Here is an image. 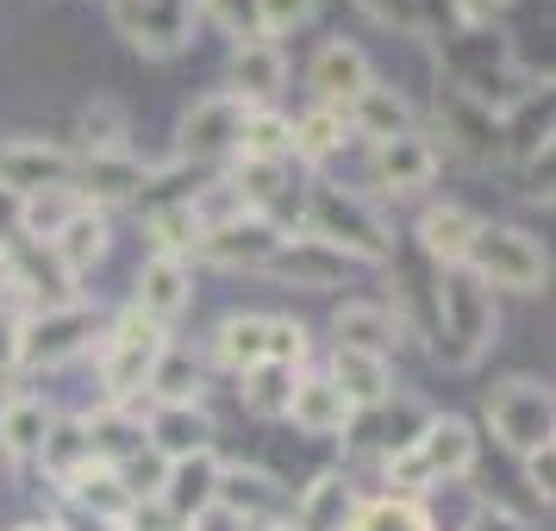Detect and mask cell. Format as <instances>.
<instances>
[{
  "mask_svg": "<svg viewBox=\"0 0 556 531\" xmlns=\"http://www.w3.org/2000/svg\"><path fill=\"white\" fill-rule=\"evenodd\" d=\"M144 163L126 151H106V156H76V176H70V188H76L81 206H94V213H106V206H126L144 194Z\"/></svg>",
  "mask_w": 556,
  "mask_h": 531,
  "instance_id": "12",
  "label": "cell"
},
{
  "mask_svg": "<svg viewBox=\"0 0 556 531\" xmlns=\"http://www.w3.org/2000/svg\"><path fill=\"white\" fill-rule=\"evenodd\" d=\"M76 176V156L63 151V144H45V138H13V144H0V188L7 194H51V188H70Z\"/></svg>",
  "mask_w": 556,
  "mask_h": 531,
  "instance_id": "10",
  "label": "cell"
},
{
  "mask_svg": "<svg viewBox=\"0 0 556 531\" xmlns=\"http://www.w3.org/2000/svg\"><path fill=\"white\" fill-rule=\"evenodd\" d=\"M306 81H313V94H319V106H344L376 81V69H369V56L356 51V45H344V38H331V45H319V56H313V69H306Z\"/></svg>",
  "mask_w": 556,
  "mask_h": 531,
  "instance_id": "15",
  "label": "cell"
},
{
  "mask_svg": "<svg viewBox=\"0 0 556 531\" xmlns=\"http://www.w3.org/2000/svg\"><path fill=\"white\" fill-rule=\"evenodd\" d=\"M188 294H194V288H188V263H176V256H151V263L138 269V301L131 306L151 313L156 326H169L181 306H188Z\"/></svg>",
  "mask_w": 556,
  "mask_h": 531,
  "instance_id": "27",
  "label": "cell"
},
{
  "mask_svg": "<svg viewBox=\"0 0 556 531\" xmlns=\"http://www.w3.org/2000/svg\"><path fill=\"white\" fill-rule=\"evenodd\" d=\"M338 144H344V113H338V106H313L306 119H294L288 156H301V163H326Z\"/></svg>",
  "mask_w": 556,
  "mask_h": 531,
  "instance_id": "38",
  "label": "cell"
},
{
  "mask_svg": "<svg viewBox=\"0 0 556 531\" xmlns=\"http://www.w3.org/2000/svg\"><path fill=\"white\" fill-rule=\"evenodd\" d=\"M469 531H526L513 513H501V506H481L476 519H469Z\"/></svg>",
  "mask_w": 556,
  "mask_h": 531,
  "instance_id": "51",
  "label": "cell"
},
{
  "mask_svg": "<svg viewBox=\"0 0 556 531\" xmlns=\"http://www.w3.org/2000/svg\"><path fill=\"white\" fill-rule=\"evenodd\" d=\"M476 231H481V219L469 206L444 201V206H426V213H419V231H413V238H419V256H431L438 269H463Z\"/></svg>",
  "mask_w": 556,
  "mask_h": 531,
  "instance_id": "18",
  "label": "cell"
},
{
  "mask_svg": "<svg viewBox=\"0 0 556 531\" xmlns=\"http://www.w3.org/2000/svg\"><path fill=\"white\" fill-rule=\"evenodd\" d=\"M169 351V326H156L151 313H119V326L106 331V351H101V381H106V401L131 406L151 381L156 356Z\"/></svg>",
  "mask_w": 556,
  "mask_h": 531,
  "instance_id": "4",
  "label": "cell"
},
{
  "mask_svg": "<svg viewBox=\"0 0 556 531\" xmlns=\"http://www.w3.org/2000/svg\"><path fill=\"white\" fill-rule=\"evenodd\" d=\"M344 131L369 138V144H388V138L413 131V106H406L401 88H381V81H369V88L344 106Z\"/></svg>",
  "mask_w": 556,
  "mask_h": 531,
  "instance_id": "25",
  "label": "cell"
},
{
  "mask_svg": "<svg viewBox=\"0 0 556 531\" xmlns=\"http://www.w3.org/2000/svg\"><path fill=\"white\" fill-rule=\"evenodd\" d=\"M144 226H151L156 256H176V263H188L194 244H201V219H194V206H151Z\"/></svg>",
  "mask_w": 556,
  "mask_h": 531,
  "instance_id": "37",
  "label": "cell"
},
{
  "mask_svg": "<svg viewBox=\"0 0 556 531\" xmlns=\"http://www.w3.org/2000/svg\"><path fill=\"white\" fill-rule=\"evenodd\" d=\"M526 481H531V494L551 506V488H556V456H551V444L526 451Z\"/></svg>",
  "mask_w": 556,
  "mask_h": 531,
  "instance_id": "47",
  "label": "cell"
},
{
  "mask_svg": "<svg viewBox=\"0 0 556 531\" xmlns=\"http://www.w3.org/2000/svg\"><path fill=\"white\" fill-rule=\"evenodd\" d=\"M356 7L388 31H419V0H356Z\"/></svg>",
  "mask_w": 556,
  "mask_h": 531,
  "instance_id": "46",
  "label": "cell"
},
{
  "mask_svg": "<svg viewBox=\"0 0 556 531\" xmlns=\"http://www.w3.org/2000/svg\"><path fill=\"white\" fill-rule=\"evenodd\" d=\"M331 388L344 394V401L363 413V406H388L394 401V369H388V356H369V351H331Z\"/></svg>",
  "mask_w": 556,
  "mask_h": 531,
  "instance_id": "22",
  "label": "cell"
},
{
  "mask_svg": "<svg viewBox=\"0 0 556 531\" xmlns=\"http://www.w3.org/2000/svg\"><path fill=\"white\" fill-rule=\"evenodd\" d=\"M488 426L501 438L506 451H538V444H551L556 431V406H551V388L538 376H506L488 388Z\"/></svg>",
  "mask_w": 556,
  "mask_h": 531,
  "instance_id": "5",
  "label": "cell"
},
{
  "mask_svg": "<svg viewBox=\"0 0 556 531\" xmlns=\"http://www.w3.org/2000/svg\"><path fill=\"white\" fill-rule=\"evenodd\" d=\"M263 313H231V319H219V331H213V356L226 363L231 376H244V369H256L263 363Z\"/></svg>",
  "mask_w": 556,
  "mask_h": 531,
  "instance_id": "33",
  "label": "cell"
},
{
  "mask_svg": "<svg viewBox=\"0 0 556 531\" xmlns=\"http://www.w3.org/2000/svg\"><path fill=\"white\" fill-rule=\"evenodd\" d=\"M451 7H456V26H463V31L494 26V20L506 13V0H451Z\"/></svg>",
  "mask_w": 556,
  "mask_h": 531,
  "instance_id": "48",
  "label": "cell"
},
{
  "mask_svg": "<svg viewBox=\"0 0 556 531\" xmlns=\"http://www.w3.org/2000/svg\"><path fill=\"white\" fill-rule=\"evenodd\" d=\"M219 456L201 451V456H181V463H169L163 469V488H156V501L176 513L181 526H194V519H206L213 513V494H219Z\"/></svg>",
  "mask_w": 556,
  "mask_h": 531,
  "instance_id": "14",
  "label": "cell"
},
{
  "mask_svg": "<svg viewBox=\"0 0 556 531\" xmlns=\"http://www.w3.org/2000/svg\"><path fill=\"white\" fill-rule=\"evenodd\" d=\"M313 13H319V0H256V38H288V31L313 26Z\"/></svg>",
  "mask_w": 556,
  "mask_h": 531,
  "instance_id": "42",
  "label": "cell"
},
{
  "mask_svg": "<svg viewBox=\"0 0 556 531\" xmlns=\"http://www.w3.org/2000/svg\"><path fill=\"white\" fill-rule=\"evenodd\" d=\"M51 406L45 401H31V394H7L0 401V451L7 456H38V444H45V431H51Z\"/></svg>",
  "mask_w": 556,
  "mask_h": 531,
  "instance_id": "30",
  "label": "cell"
},
{
  "mask_svg": "<svg viewBox=\"0 0 556 531\" xmlns=\"http://www.w3.org/2000/svg\"><path fill=\"white\" fill-rule=\"evenodd\" d=\"M244 406L251 413H288V394H294V369H276V363H256V369H244Z\"/></svg>",
  "mask_w": 556,
  "mask_h": 531,
  "instance_id": "40",
  "label": "cell"
},
{
  "mask_svg": "<svg viewBox=\"0 0 556 531\" xmlns=\"http://www.w3.org/2000/svg\"><path fill=\"white\" fill-rule=\"evenodd\" d=\"M13 238H20V194H7V188H0V251H7Z\"/></svg>",
  "mask_w": 556,
  "mask_h": 531,
  "instance_id": "50",
  "label": "cell"
},
{
  "mask_svg": "<svg viewBox=\"0 0 556 531\" xmlns=\"http://www.w3.org/2000/svg\"><path fill=\"white\" fill-rule=\"evenodd\" d=\"M206 438H213V419L201 406H151V426H144V451H156L163 463H181V456H201Z\"/></svg>",
  "mask_w": 556,
  "mask_h": 531,
  "instance_id": "23",
  "label": "cell"
},
{
  "mask_svg": "<svg viewBox=\"0 0 556 531\" xmlns=\"http://www.w3.org/2000/svg\"><path fill=\"white\" fill-rule=\"evenodd\" d=\"M494 331H501L494 294L469 269H444L438 288H431V344H438V356L451 369H476L488 344H494Z\"/></svg>",
  "mask_w": 556,
  "mask_h": 531,
  "instance_id": "1",
  "label": "cell"
},
{
  "mask_svg": "<svg viewBox=\"0 0 556 531\" xmlns=\"http://www.w3.org/2000/svg\"><path fill=\"white\" fill-rule=\"evenodd\" d=\"M7 369H20V319L13 313H0V376Z\"/></svg>",
  "mask_w": 556,
  "mask_h": 531,
  "instance_id": "49",
  "label": "cell"
},
{
  "mask_svg": "<svg viewBox=\"0 0 556 531\" xmlns=\"http://www.w3.org/2000/svg\"><path fill=\"white\" fill-rule=\"evenodd\" d=\"M413 456L426 463V476H431V481L469 476V469H476V431L463 426V419H444V413H431L426 426H419V438H413Z\"/></svg>",
  "mask_w": 556,
  "mask_h": 531,
  "instance_id": "20",
  "label": "cell"
},
{
  "mask_svg": "<svg viewBox=\"0 0 556 531\" xmlns=\"http://www.w3.org/2000/svg\"><path fill=\"white\" fill-rule=\"evenodd\" d=\"M344 269H351V256H338L331 244H319V238H281V251L269 256V276L288 281V288H306V294L338 288Z\"/></svg>",
  "mask_w": 556,
  "mask_h": 531,
  "instance_id": "16",
  "label": "cell"
},
{
  "mask_svg": "<svg viewBox=\"0 0 556 531\" xmlns=\"http://www.w3.org/2000/svg\"><path fill=\"white\" fill-rule=\"evenodd\" d=\"M351 519H356V494H351V481L331 469V476H319L294 501V519L288 526L294 531H351Z\"/></svg>",
  "mask_w": 556,
  "mask_h": 531,
  "instance_id": "26",
  "label": "cell"
},
{
  "mask_svg": "<svg viewBox=\"0 0 556 531\" xmlns=\"http://www.w3.org/2000/svg\"><path fill=\"white\" fill-rule=\"evenodd\" d=\"M51 256L70 269V276H81L88 263H101L106 256V213H94V206H76V219L51 238Z\"/></svg>",
  "mask_w": 556,
  "mask_h": 531,
  "instance_id": "31",
  "label": "cell"
},
{
  "mask_svg": "<svg viewBox=\"0 0 556 531\" xmlns=\"http://www.w3.org/2000/svg\"><path fill=\"white\" fill-rule=\"evenodd\" d=\"M281 81H288V56H281V45L251 38V45L231 51V88L226 94H238L244 106H263L269 94H281Z\"/></svg>",
  "mask_w": 556,
  "mask_h": 531,
  "instance_id": "24",
  "label": "cell"
},
{
  "mask_svg": "<svg viewBox=\"0 0 556 531\" xmlns=\"http://www.w3.org/2000/svg\"><path fill=\"white\" fill-rule=\"evenodd\" d=\"M351 531H431V513L419 501H369V506H356V519Z\"/></svg>",
  "mask_w": 556,
  "mask_h": 531,
  "instance_id": "39",
  "label": "cell"
},
{
  "mask_svg": "<svg viewBox=\"0 0 556 531\" xmlns=\"http://www.w3.org/2000/svg\"><path fill=\"white\" fill-rule=\"evenodd\" d=\"M0 281L20 288L31 301V313H56V306H76V276L51 256V244H31V238H13L0 251Z\"/></svg>",
  "mask_w": 556,
  "mask_h": 531,
  "instance_id": "7",
  "label": "cell"
},
{
  "mask_svg": "<svg viewBox=\"0 0 556 531\" xmlns=\"http://www.w3.org/2000/svg\"><path fill=\"white\" fill-rule=\"evenodd\" d=\"M106 151H126V113H119V101H88V113H81V156H106Z\"/></svg>",
  "mask_w": 556,
  "mask_h": 531,
  "instance_id": "41",
  "label": "cell"
},
{
  "mask_svg": "<svg viewBox=\"0 0 556 531\" xmlns=\"http://www.w3.org/2000/svg\"><path fill=\"white\" fill-rule=\"evenodd\" d=\"M213 513H226L231 526L244 531H263L276 526L281 513V488L269 476H244V469H219V494H213Z\"/></svg>",
  "mask_w": 556,
  "mask_h": 531,
  "instance_id": "19",
  "label": "cell"
},
{
  "mask_svg": "<svg viewBox=\"0 0 556 531\" xmlns=\"http://www.w3.org/2000/svg\"><path fill=\"white\" fill-rule=\"evenodd\" d=\"M20 531H56V526H20Z\"/></svg>",
  "mask_w": 556,
  "mask_h": 531,
  "instance_id": "53",
  "label": "cell"
},
{
  "mask_svg": "<svg viewBox=\"0 0 556 531\" xmlns=\"http://www.w3.org/2000/svg\"><path fill=\"white\" fill-rule=\"evenodd\" d=\"M431 176H438V144L426 131H401V138L376 144V181L388 194H419V188H431Z\"/></svg>",
  "mask_w": 556,
  "mask_h": 531,
  "instance_id": "17",
  "label": "cell"
},
{
  "mask_svg": "<svg viewBox=\"0 0 556 531\" xmlns=\"http://www.w3.org/2000/svg\"><path fill=\"white\" fill-rule=\"evenodd\" d=\"M194 13L201 0H113V26L144 56H176L194 38Z\"/></svg>",
  "mask_w": 556,
  "mask_h": 531,
  "instance_id": "8",
  "label": "cell"
},
{
  "mask_svg": "<svg viewBox=\"0 0 556 531\" xmlns=\"http://www.w3.org/2000/svg\"><path fill=\"white\" fill-rule=\"evenodd\" d=\"M463 269H469L488 294H494V288H506V294H538V288L551 281V256H544V244L519 226H481L469 256H463Z\"/></svg>",
  "mask_w": 556,
  "mask_h": 531,
  "instance_id": "3",
  "label": "cell"
},
{
  "mask_svg": "<svg viewBox=\"0 0 556 531\" xmlns=\"http://www.w3.org/2000/svg\"><path fill=\"white\" fill-rule=\"evenodd\" d=\"M244 113H251V106L238 101V94H206V101H194L188 113H181V126H176V156H181V163L213 169L219 156L238 151Z\"/></svg>",
  "mask_w": 556,
  "mask_h": 531,
  "instance_id": "6",
  "label": "cell"
},
{
  "mask_svg": "<svg viewBox=\"0 0 556 531\" xmlns=\"http://www.w3.org/2000/svg\"><path fill=\"white\" fill-rule=\"evenodd\" d=\"M63 488H70V501L88 506V513H94V519H106V526H119V519H126V506H131L119 469H113V463H101V456H94V463H81Z\"/></svg>",
  "mask_w": 556,
  "mask_h": 531,
  "instance_id": "28",
  "label": "cell"
},
{
  "mask_svg": "<svg viewBox=\"0 0 556 531\" xmlns=\"http://www.w3.org/2000/svg\"><path fill=\"white\" fill-rule=\"evenodd\" d=\"M263 531H294V526H288V519H276V526H263Z\"/></svg>",
  "mask_w": 556,
  "mask_h": 531,
  "instance_id": "52",
  "label": "cell"
},
{
  "mask_svg": "<svg viewBox=\"0 0 556 531\" xmlns=\"http://www.w3.org/2000/svg\"><path fill=\"white\" fill-rule=\"evenodd\" d=\"M201 13L226 31V38H238V45L256 38V0H201Z\"/></svg>",
  "mask_w": 556,
  "mask_h": 531,
  "instance_id": "44",
  "label": "cell"
},
{
  "mask_svg": "<svg viewBox=\"0 0 556 531\" xmlns=\"http://www.w3.org/2000/svg\"><path fill=\"white\" fill-rule=\"evenodd\" d=\"M444 131H451V144L463 163H476V169H494L506 156V119L501 113H488L481 101H469V94H444Z\"/></svg>",
  "mask_w": 556,
  "mask_h": 531,
  "instance_id": "13",
  "label": "cell"
},
{
  "mask_svg": "<svg viewBox=\"0 0 556 531\" xmlns=\"http://www.w3.org/2000/svg\"><path fill=\"white\" fill-rule=\"evenodd\" d=\"M306 238L331 244L351 263H394V231L376 206L351 194V188H331V181H313L306 188Z\"/></svg>",
  "mask_w": 556,
  "mask_h": 531,
  "instance_id": "2",
  "label": "cell"
},
{
  "mask_svg": "<svg viewBox=\"0 0 556 531\" xmlns=\"http://www.w3.org/2000/svg\"><path fill=\"white\" fill-rule=\"evenodd\" d=\"M144 394H151L156 406H188L194 394H201V369H194V356L169 344V351L156 356V369H151V381H144Z\"/></svg>",
  "mask_w": 556,
  "mask_h": 531,
  "instance_id": "34",
  "label": "cell"
},
{
  "mask_svg": "<svg viewBox=\"0 0 556 531\" xmlns=\"http://www.w3.org/2000/svg\"><path fill=\"white\" fill-rule=\"evenodd\" d=\"M88 338H94V313L81 301L56 306V313H31V319H20V363L56 369V363H70V356L88 351Z\"/></svg>",
  "mask_w": 556,
  "mask_h": 531,
  "instance_id": "9",
  "label": "cell"
},
{
  "mask_svg": "<svg viewBox=\"0 0 556 531\" xmlns=\"http://www.w3.org/2000/svg\"><path fill=\"white\" fill-rule=\"evenodd\" d=\"M331 331H338V344H344V351H369V356H388V344L401 338V319H394L388 306H369V301H344V306H338V319H331Z\"/></svg>",
  "mask_w": 556,
  "mask_h": 531,
  "instance_id": "29",
  "label": "cell"
},
{
  "mask_svg": "<svg viewBox=\"0 0 556 531\" xmlns=\"http://www.w3.org/2000/svg\"><path fill=\"white\" fill-rule=\"evenodd\" d=\"M76 188H51V194H31V201H20V238H31V244H51L56 231L76 219Z\"/></svg>",
  "mask_w": 556,
  "mask_h": 531,
  "instance_id": "35",
  "label": "cell"
},
{
  "mask_svg": "<svg viewBox=\"0 0 556 531\" xmlns=\"http://www.w3.org/2000/svg\"><path fill=\"white\" fill-rule=\"evenodd\" d=\"M288 419L306 431V438H338V431L356 426V406L331 388L326 376H301L294 394H288Z\"/></svg>",
  "mask_w": 556,
  "mask_h": 531,
  "instance_id": "21",
  "label": "cell"
},
{
  "mask_svg": "<svg viewBox=\"0 0 556 531\" xmlns=\"http://www.w3.org/2000/svg\"><path fill=\"white\" fill-rule=\"evenodd\" d=\"M263 363H276V369H301L306 363V331L294 319H269L263 326Z\"/></svg>",
  "mask_w": 556,
  "mask_h": 531,
  "instance_id": "43",
  "label": "cell"
},
{
  "mask_svg": "<svg viewBox=\"0 0 556 531\" xmlns=\"http://www.w3.org/2000/svg\"><path fill=\"white\" fill-rule=\"evenodd\" d=\"M281 251V231L263 226L256 213H238V219H219V226L201 231L194 256L213 263V269H269V256Z\"/></svg>",
  "mask_w": 556,
  "mask_h": 531,
  "instance_id": "11",
  "label": "cell"
},
{
  "mask_svg": "<svg viewBox=\"0 0 556 531\" xmlns=\"http://www.w3.org/2000/svg\"><path fill=\"white\" fill-rule=\"evenodd\" d=\"M38 463H45V476L70 481L81 469V463H94V451H88V431H81V419H51V431H45V444H38Z\"/></svg>",
  "mask_w": 556,
  "mask_h": 531,
  "instance_id": "36",
  "label": "cell"
},
{
  "mask_svg": "<svg viewBox=\"0 0 556 531\" xmlns=\"http://www.w3.org/2000/svg\"><path fill=\"white\" fill-rule=\"evenodd\" d=\"M119 531H188V526H181L176 513H169V506H163V501L151 494V501H131V506H126Z\"/></svg>",
  "mask_w": 556,
  "mask_h": 531,
  "instance_id": "45",
  "label": "cell"
},
{
  "mask_svg": "<svg viewBox=\"0 0 556 531\" xmlns=\"http://www.w3.org/2000/svg\"><path fill=\"white\" fill-rule=\"evenodd\" d=\"M288 138H294V119H281L269 106H251L231 156H238V163H288Z\"/></svg>",
  "mask_w": 556,
  "mask_h": 531,
  "instance_id": "32",
  "label": "cell"
}]
</instances>
